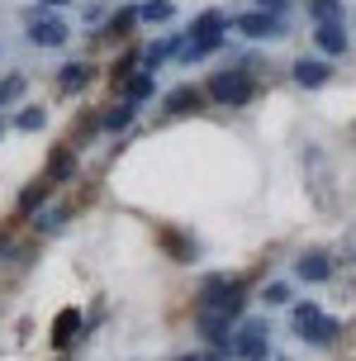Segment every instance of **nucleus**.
Instances as JSON below:
<instances>
[{"label":"nucleus","instance_id":"1","mask_svg":"<svg viewBox=\"0 0 356 361\" xmlns=\"http://www.w3.org/2000/svg\"><path fill=\"white\" fill-rule=\"evenodd\" d=\"M290 328L300 333V343L309 347H338L347 338V324L333 319V314H323L319 300H300V305H290Z\"/></svg>","mask_w":356,"mask_h":361},{"label":"nucleus","instance_id":"2","mask_svg":"<svg viewBox=\"0 0 356 361\" xmlns=\"http://www.w3.org/2000/svg\"><path fill=\"white\" fill-rule=\"evenodd\" d=\"M233 361H266L271 357V324L266 319H243L233 328V347H228Z\"/></svg>","mask_w":356,"mask_h":361},{"label":"nucleus","instance_id":"3","mask_svg":"<svg viewBox=\"0 0 356 361\" xmlns=\"http://www.w3.org/2000/svg\"><path fill=\"white\" fill-rule=\"evenodd\" d=\"M209 100H219V105H228V109H238V105H247L252 95H257V81H252L247 72H214L209 76V90H204Z\"/></svg>","mask_w":356,"mask_h":361},{"label":"nucleus","instance_id":"4","mask_svg":"<svg viewBox=\"0 0 356 361\" xmlns=\"http://www.w3.org/2000/svg\"><path fill=\"white\" fill-rule=\"evenodd\" d=\"M333 252H323V247H304L300 257H295V276H300L304 286H328L333 281Z\"/></svg>","mask_w":356,"mask_h":361},{"label":"nucleus","instance_id":"5","mask_svg":"<svg viewBox=\"0 0 356 361\" xmlns=\"http://www.w3.org/2000/svg\"><path fill=\"white\" fill-rule=\"evenodd\" d=\"M24 24H29V43H38V48H62V43H67V34H71L57 15H38V10H29V15H24Z\"/></svg>","mask_w":356,"mask_h":361},{"label":"nucleus","instance_id":"6","mask_svg":"<svg viewBox=\"0 0 356 361\" xmlns=\"http://www.w3.org/2000/svg\"><path fill=\"white\" fill-rule=\"evenodd\" d=\"M81 333H86V314L76 305L57 309V319H53V347L57 352H71V347L81 343Z\"/></svg>","mask_w":356,"mask_h":361},{"label":"nucleus","instance_id":"7","mask_svg":"<svg viewBox=\"0 0 356 361\" xmlns=\"http://www.w3.org/2000/svg\"><path fill=\"white\" fill-rule=\"evenodd\" d=\"M71 176H76V147H71V143H57L53 157H48V171H43V180H48V185H67Z\"/></svg>","mask_w":356,"mask_h":361},{"label":"nucleus","instance_id":"8","mask_svg":"<svg viewBox=\"0 0 356 361\" xmlns=\"http://www.w3.org/2000/svg\"><path fill=\"white\" fill-rule=\"evenodd\" d=\"M233 24H238L247 38H281V29H285L281 15H266V10H257V15H238Z\"/></svg>","mask_w":356,"mask_h":361},{"label":"nucleus","instance_id":"9","mask_svg":"<svg viewBox=\"0 0 356 361\" xmlns=\"http://www.w3.org/2000/svg\"><path fill=\"white\" fill-rule=\"evenodd\" d=\"M223 29H228V15H223V10H204V15L190 24L195 43H223Z\"/></svg>","mask_w":356,"mask_h":361},{"label":"nucleus","instance_id":"10","mask_svg":"<svg viewBox=\"0 0 356 361\" xmlns=\"http://www.w3.org/2000/svg\"><path fill=\"white\" fill-rule=\"evenodd\" d=\"M157 243L171 252V262H180V267H190V262H195V238L176 233V228H157Z\"/></svg>","mask_w":356,"mask_h":361},{"label":"nucleus","instance_id":"11","mask_svg":"<svg viewBox=\"0 0 356 361\" xmlns=\"http://www.w3.org/2000/svg\"><path fill=\"white\" fill-rule=\"evenodd\" d=\"M161 105H166V114H195V109L204 105V90L200 86H176Z\"/></svg>","mask_w":356,"mask_h":361},{"label":"nucleus","instance_id":"12","mask_svg":"<svg viewBox=\"0 0 356 361\" xmlns=\"http://www.w3.org/2000/svg\"><path fill=\"white\" fill-rule=\"evenodd\" d=\"M48 195H53V185L48 180H34L29 190H19V200H15V209H19V219H34L43 204H48Z\"/></svg>","mask_w":356,"mask_h":361},{"label":"nucleus","instance_id":"13","mask_svg":"<svg viewBox=\"0 0 356 361\" xmlns=\"http://www.w3.org/2000/svg\"><path fill=\"white\" fill-rule=\"evenodd\" d=\"M328 76H333V67H328L323 57H300V62H295V81H300V86H309V90L323 86Z\"/></svg>","mask_w":356,"mask_h":361},{"label":"nucleus","instance_id":"14","mask_svg":"<svg viewBox=\"0 0 356 361\" xmlns=\"http://www.w3.org/2000/svg\"><path fill=\"white\" fill-rule=\"evenodd\" d=\"M314 43H319L328 57L347 53V34H342V24H319V29H314Z\"/></svg>","mask_w":356,"mask_h":361},{"label":"nucleus","instance_id":"15","mask_svg":"<svg viewBox=\"0 0 356 361\" xmlns=\"http://www.w3.org/2000/svg\"><path fill=\"white\" fill-rule=\"evenodd\" d=\"M138 24H142L138 10H133V5H124V10H114V19L105 24V34H100V38H128L133 29H138Z\"/></svg>","mask_w":356,"mask_h":361},{"label":"nucleus","instance_id":"16","mask_svg":"<svg viewBox=\"0 0 356 361\" xmlns=\"http://www.w3.org/2000/svg\"><path fill=\"white\" fill-rule=\"evenodd\" d=\"M133 114H138V105H109L105 114H100V128H109V133H124L128 124H133Z\"/></svg>","mask_w":356,"mask_h":361},{"label":"nucleus","instance_id":"17","mask_svg":"<svg viewBox=\"0 0 356 361\" xmlns=\"http://www.w3.org/2000/svg\"><path fill=\"white\" fill-rule=\"evenodd\" d=\"M152 90H157L152 72H138V76H128V81H124V100H128V105H138V100H147V95H152Z\"/></svg>","mask_w":356,"mask_h":361},{"label":"nucleus","instance_id":"18","mask_svg":"<svg viewBox=\"0 0 356 361\" xmlns=\"http://www.w3.org/2000/svg\"><path fill=\"white\" fill-rule=\"evenodd\" d=\"M67 219H71V209H48V214L34 219V233L53 238V233H62V228H67Z\"/></svg>","mask_w":356,"mask_h":361},{"label":"nucleus","instance_id":"19","mask_svg":"<svg viewBox=\"0 0 356 361\" xmlns=\"http://www.w3.org/2000/svg\"><path fill=\"white\" fill-rule=\"evenodd\" d=\"M90 81V67L86 62H67V67H62V76H57V86L62 90H81Z\"/></svg>","mask_w":356,"mask_h":361},{"label":"nucleus","instance_id":"20","mask_svg":"<svg viewBox=\"0 0 356 361\" xmlns=\"http://www.w3.org/2000/svg\"><path fill=\"white\" fill-rule=\"evenodd\" d=\"M171 15H176L171 0H147V5H138V19H147V24H166Z\"/></svg>","mask_w":356,"mask_h":361},{"label":"nucleus","instance_id":"21","mask_svg":"<svg viewBox=\"0 0 356 361\" xmlns=\"http://www.w3.org/2000/svg\"><path fill=\"white\" fill-rule=\"evenodd\" d=\"M257 300H262L266 309H281V305H290V286H285V281H266Z\"/></svg>","mask_w":356,"mask_h":361},{"label":"nucleus","instance_id":"22","mask_svg":"<svg viewBox=\"0 0 356 361\" xmlns=\"http://www.w3.org/2000/svg\"><path fill=\"white\" fill-rule=\"evenodd\" d=\"M309 15L319 19V24H342V0H314Z\"/></svg>","mask_w":356,"mask_h":361},{"label":"nucleus","instance_id":"23","mask_svg":"<svg viewBox=\"0 0 356 361\" xmlns=\"http://www.w3.org/2000/svg\"><path fill=\"white\" fill-rule=\"evenodd\" d=\"M180 43L176 38H166V43H152V48H147V53H142V62H147V72H152V67H157V62H166V57L176 53Z\"/></svg>","mask_w":356,"mask_h":361},{"label":"nucleus","instance_id":"24","mask_svg":"<svg viewBox=\"0 0 356 361\" xmlns=\"http://www.w3.org/2000/svg\"><path fill=\"white\" fill-rule=\"evenodd\" d=\"M15 128H24V133H34V128H43V109H24L15 119Z\"/></svg>","mask_w":356,"mask_h":361},{"label":"nucleus","instance_id":"25","mask_svg":"<svg viewBox=\"0 0 356 361\" xmlns=\"http://www.w3.org/2000/svg\"><path fill=\"white\" fill-rule=\"evenodd\" d=\"M176 361H228V357H219V352H185V357H176Z\"/></svg>","mask_w":356,"mask_h":361},{"label":"nucleus","instance_id":"26","mask_svg":"<svg viewBox=\"0 0 356 361\" xmlns=\"http://www.w3.org/2000/svg\"><path fill=\"white\" fill-rule=\"evenodd\" d=\"M262 5H266V15H281L285 10V0H262Z\"/></svg>","mask_w":356,"mask_h":361},{"label":"nucleus","instance_id":"27","mask_svg":"<svg viewBox=\"0 0 356 361\" xmlns=\"http://www.w3.org/2000/svg\"><path fill=\"white\" fill-rule=\"evenodd\" d=\"M38 5H53V10H57V5H67V0H38Z\"/></svg>","mask_w":356,"mask_h":361},{"label":"nucleus","instance_id":"28","mask_svg":"<svg viewBox=\"0 0 356 361\" xmlns=\"http://www.w3.org/2000/svg\"><path fill=\"white\" fill-rule=\"evenodd\" d=\"M0 133H5V119H0Z\"/></svg>","mask_w":356,"mask_h":361},{"label":"nucleus","instance_id":"29","mask_svg":"<svg viewBox=\"0 0 356 361\" xmlns=\"http://www.w3.org/2000/svg\"><path fill=\"white\" fill-rule=\"evenodd\" d=\"M352 138H356V124H352Z\"/></svg>","mask_w":356,"mask_h":361}]
</instances>
